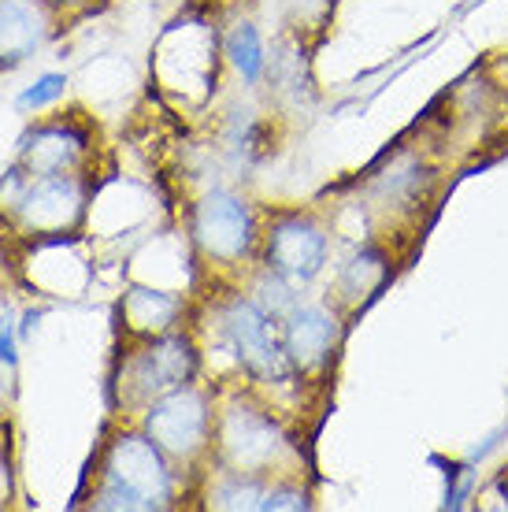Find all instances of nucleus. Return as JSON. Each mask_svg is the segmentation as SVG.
<instances>
[{
    "label": "nucleus",
    "mask_w": 508,
    "mask_h": 512,
    "mask_svg": "<svg viewBox=\"0 0 508 512\" xmlns=\"http://www.w3.org/2000/svg\"><path fill=\"white\" fill-rule=\"evenodd\" d=\"M197 368H201V353L193 334L175 327L156 338H141L134 353H123V364L112 379V394L119 397L123 409H145L153 397L193 383Z\"/></svg>",
    "instance_id": "20e7f679"
},
{
    "label": "nucleus",
    "mask_w": 508,
    "mask_h": 512,
    "mask_svg": "<svg viewBox=\"0 0 508 512\" xmlns=\"http://www.w3.org/2000/svg\"><path fill=\"white\" fill-rule=\"evenodd\" d=\"M0 364H4V368H15V364H19V331H15V320L8 308L0 312Z\"/></svg>",
    "instance_id": "aec40b11"
},
{
    "label": "nucleus",
    "mask_w": 508,
    "mask_h": 512,
    "mask_svg": "<svg viewBox=\"0 0 508 512\" xmlns=\"http://www.w3.org/2000/svg\"><path fill=\"white\" fill-rule=\"evenodd\" d=\"M327 256H331V234L319 223V216L305 208H279L260 227V245H256L260 268H271L293 286L316 279L327 268Z\"/></svg>",
    "instance_id": "0eeeda50"
},
{
    "label": "nucleus",
    "mask_w": 508,
    "mask_h": 512,
    "mask_svg": "<svg viewBox=\"0 0 508 512\" xmlns=\"http://www.w3.org/2000/svg\"><path fill=\"white\" fill-rule=\"evenodd\" d=\"M249 290H253L249 297H253L256 305L264 308V312L275 323L286 320V312H290V308L297 305V294H293L297 286H293L290 279L275 275L271 268H260V271H256V279H253V286H249Z\"/></svg>",
    "instance_id": "f3484780"
},
{
    "label": "nucleus",
    "mask_w": 508,
    "mask_h": 512,
    "mask_svg": "<svg viewBox=\"0 0 508 512\" xmlns=\"http://www.w3.org/2000/svg\"><path fill=\"white\" fill-rule=\"evenodd\" d=\"M282 349L290 357L297 375L327 372L331 360L342 349V316L331 305H316V301H297L279 323Z\"/></svg>",
    "instance_id": "1a4fd4ad"
},
{
    "label": "nucleus",
    "mask_w": 508,
    "mask_h": 512,
    "mask_svg": "<svg viewBox=\"0 0 508 512\" xmlns=\"http://www.w3.org/2000/svg\"><path fill=\"white\" fill-rule=\"evenodd\" d=\"M138 427L164 449L175 468L193 472L216 457V409H212V394L197 383L175 386L153 397L141 409Z\"/></svg>",
    "instance_id": "7ed1b4c3"
},
{
    "label": "nucleus",
    "mask_w": 508,
    "mask_h": 512,
    "mask_svg": "<svg viewBox=\"0 0 508 512\" xmlns=\"http://www.w3.org/2000/svg\"><path fill=\"white\" fill-rule=\"evenodd\" d=\"M434 182H438V175L431 171V164L416 149L397 145L394 153L382 156V164L371 171L368 193L379 208L394 212V216H405V212H416V208L431 201Z\"/></svg>",
    "instance_id": "9b49d317"
},
{
    "label": "nucleus",
    "mask_w": 508,
    "mask_h": 512,
    "mask_svg": "<svg viewBox=\"0 0 508 512\" xmlns=\"http://www.w3.org/2000/svg\"><path fill=\"white\" fill-rule=\"evenodd\" d=\"M219 327L230 342L234 357L242 364V372L256 383H293V364L282 349L279 323L267 316L249 294H230L227 305L219 308Z\"/></svg>",
    "instance_id": "6e6552de"
},
{
    "label": "nucleus",
    "mask_w": 508,
    "mask_h": 512,
    "mask_svg": "<svg viewBox=\"0 0 508 512\" xmlns=\"http://www.w3.org/2000/svg\"><path fill=\"white\" fill-rule=\"evenodd\" d=\"M394 279V260L382 245H364L338 275V297L345 305H360L379 297V290Z\"/></svg>",
    "instance_id": "4468645a"
},
{
    "label": "nucleus",
    "mask_w": 508,
    "mask_h": 512,
    "mask_svg": "<svg viewBox=\"0 0 508 512\" xmlns=\"http://www.w3.org/2000/svg\"><path fill=\"white\" fill-rule=\"evenodd\" d=\"M227 56H230V67L242 75L245 86H256V82L267 75V49H264V41H260L253 23H238L234 30H230Z\"/></svg>",
    "instance_id": "dca6fc26"
},
{
    "label": "nucleus",
    "mask_w": 508,
    "mask_h": 512,
    "mask_svg": "<svg viewBox=\"0 0 508 512\" xmlns=\"http://www.w3.org/2000/svg\"><path fill=\"white\" fill-rule=\"evenodd\" d=\"M89 141H93V134L75 116L38 119L23 130L15 164L30 175H71V171H82Z\"/></svg>",
    "instance_id": "9d476101"
},
{
    "label": "nucleus",
    "mask_w": 508,
    "mask_h": 512,
    "mask_svg": "<svg viewBox=\"0 0 508 512\" xmlns=\"http://www.w3.org/2000/svg\"><path fill=\"white\" fill-rule=\"evenodd\" d=\"M89 205V179L71 175H30L15 164L0 179V219L30 242H60L82 227Z\"/></svg>",
    "instance_id": "f03ea898"
},
{
    "label": "nucleus",
    "mask_w": 508,
    "mask_h": 512,
    "mask_svg": "<svg viewBox=\"0 0 508 512\" xmlns=\"http://www.w3.org/2000/svg\"><path fill=\"white\" fill-rule=\"evenodd\" d=\"M301 512V509H312V498H308L305 487H297V483H275V487L264 490V501H260V512Z\"/></svg>",
    "instance_id": "a211bd4d"
},
{
    "label": "nucleus",
    "mask_w": 508,
    "mask_h": 512,
    "mask_svg": "<svg viewBox=\"0 0 508 512\" xmlns=\"http://www.w3.org/2000/svg\"><path fill=\"white\" fill-rule=\"evenodd\" d=\"M49 0H0V71L26 64L56 30Z\"/></svg>",
    "instance_id": "f8f14e48"
},
{
    "label": "nucleus",
    "mask_w": 508,
    "mask_h": 512,
    "mask_svg": "<svg viewBox=\"0 0 508 512\" xmlns=\"http://www.w3.org/2000/svg\"><path fill=\"white\" fill-rule=\"evenodd\" d=\"M82 505L101 512H160L178 505V468L145 431L119 427L89 464Z\"/></svg>",
    "instance_id": "f257e3e1"
},
{
    "label": "nucleus",
    "mask_w": 508,
    "mask_h": 512,
    "mask_svg": "<svg viewBox=\"0 0 508 512\" xmlns=\"http://www.w3.org/2000/svg\"><path fill=\"white\" fill-rule=\"evenodd\" d=\"M267 490L264 475H245V472H230V468H219L216 483L208 490V505L212 509H260Z\"/></svg>",
    "instance_id": "2eb2a0df"
},
{
    "label": "nucleus",
    "mask_w": 508,
    "mask_h": 512,
    "mask_svg": "<svg viewBox=\"0 0 508 512\" xmlns=\"http://www.w3.org/2000/svg\"><path fill=\"white\" fill-rule=\"evenodd\" d=\"M8 494H12V479H8V461L0 453V498H8ZM0 505H8V501H0Z\"/></svg>",
    "instance_id": "412c9836"
},
{
    "label": "nucleus",
    "mask_w": 508,
    "mask_h": 512,
    "mask_svg": "<svg viewBox=\"0 0 508 512\" xmlns=\"http://www.w3.org/2000/svg\"><path fill=\"white\" fill-rule=\"evenodd\" d=\"M64 93H67V75H41L30 90L19 93V101H15V104H19L23 112H30V108L38 112V108H45V104L60 101Z\"/></svg>",
    "instance_id": "6ab92c4d"
},
{
    "label": "nucleus",
    "mask_w": 508,
    "mask_h": 512,
    "mask_svg": "<svg viewBox=\"0 0 508 512\" xmlns=\"http://www.w3.org/2000/svg\"><path fill=\"white\" fill-rule=\"evenodd\" d=\"M49 4L60 12V8H82V4H89V0H49Z\"/></svg>",
    "instance_id": "4be33fe9"
},
{
    "label": "nucleus",
    "mask_w": 508,
    "mask_h": 512,
    "mask_svg": "<svg viewBox=\"0 0 508 512\" xmlns=\"http://www.w3.org/2000/svg\"><path fill=\"white\" fill-rule=\"evenodd\" d=\"M178 316H182V301L171 294H160V290H130L119 305V320L127 327V334L134 338H156V334H167L178 327Z\"/></svg>",
    "instance_id": "ddd939ff"
},
{
    "label": "nucleus",
    "mask_w": 508,
    "mask_h": 512,
    "mask_svg": "<svg viewBox=\"0 0 508 512\" xmlns=\"http://www.w3.org/2000/svg\"><path fill=\"white\" fill-rule=\"evenodd\" d=\"M290 453V438L267 405L253 397H230L216 412V461L219 468L245 475H271Z\"/></svg>",
    "instance_id": "39448f33"
},
{
    "label": "nucleus",
    "mask_w": 508,
    "mask_h": 512,
    "mask_svg": "<svg viewBox=\"0 0 508 512\" xmlns=\"http://www.w3.org/2000/svg\"><path fill=\"white\" fill-rule=\"evenodd\" d=\"M190 242L204 264L212 268H238L260 245V219L253 205L230 190L204 193L193 205Z\"/></svg>",
    "instance_id": "423d86ee"
}]
</instances>
